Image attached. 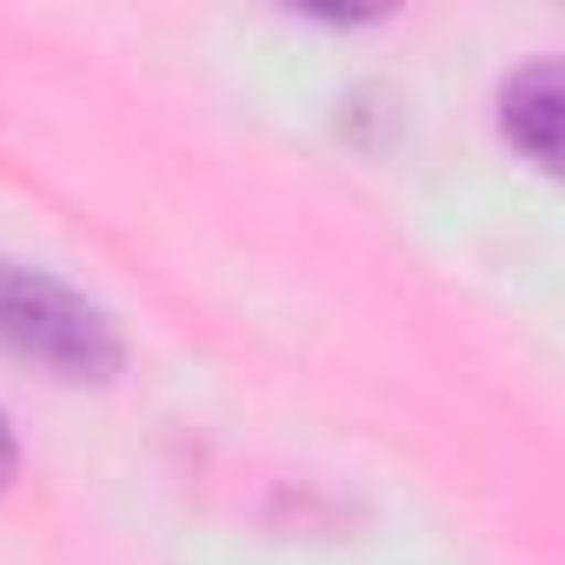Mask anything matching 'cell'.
<instances>
[{"label":"cell","mask_w":565,"mask_h":565,"mask_svg":"<svg viewBox=\"0 0 565 565\" xmlns=\"http://www.w3.org/2000/svg\"><path fill=\"white\" fill-rule=\"evenodd\" d=\"M558 120H565V87H558V61H525L505 87H499V127L505 140L532 160V167H558Z\"/></svg>","instance_id":"cell-2"},{"label":"cell","mask_w":565,"mask_h":565,"mask_svg":"<svg viewBox=\"0 0 565 565\" xmlns=\"http://www.w3.org/2000/svg\"><path fill=\"white\" fill-rule=\"evenodd\" d=\"M14 472H21V439H14V426H8V413H0V492L14 486Z\"/></svg>","instance_id":"cell-3"},{"label":"cell","mask_w":565,"mask_h":565,"mask_svg":"<svg viewBox=\"0 0 565 565\" xmlns=\"http://www.w3.org/2000/svg\"><path fill=\"white\" fill-rule=\"evenodd\" d=\"M0 347L47 366L54 380H114L127 366L114 313L21 259H0Z\"/></svg>","instance_id":"cell-1"}]
</instances>
